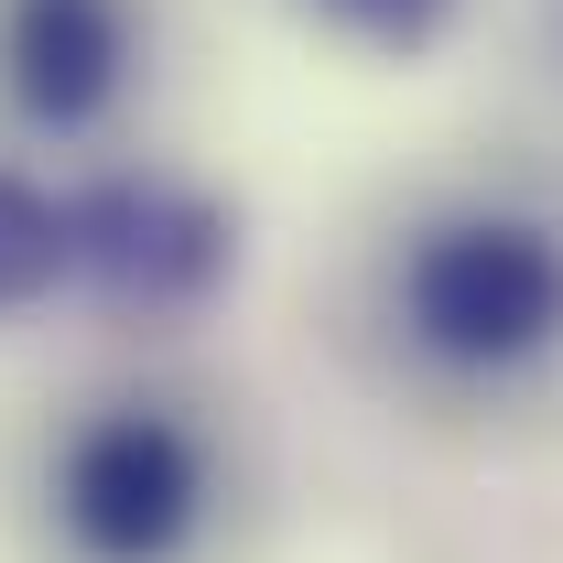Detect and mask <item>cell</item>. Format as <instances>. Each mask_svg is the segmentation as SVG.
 <instances>
[{
	"mask_svg": "<svg viewBox=\"0 0 563 563\" xmlns=\"http://www.w3.org/2000/svg\"><path fill=\"white\" fill-rule=\"evenodd\" d=\"M66 272H87L131 314H185V303H207L228 282V217L196 185L120 174V185L66 207Z\"/></svg>",
	"mask_w": 563,
	"mask_h": 563,
	"instance_id": "cell-3",
	"label": "cell"
},
{
	"mask_svg": "<svg viewBox=\"0 0 563 563\" xmlns=\"http://www.w3.org/2000/svg\"><path fill=\"white\" fill-rule=\"evenodd\" d=\"M0 87L33 131H87L131 87V0H0Z\"/></svg>",
	"mask_w": 563,
	"mask_h": 563,
	"instance_id": "cell-4",
	"label": "cell"
},
{
	"mask_svg": "<svg viewBox=\"0 0 563 563\" xmlns=\"http://www.w3.org/2000/svg\"><path fill=\"white\" fill-rule=\"evenodd\" d=\"M55 509L87 563H174L207 520V444L152 401L76 422L66 466H55Z\"/></svg>",
	"mask_w": 563,
	"mask_h": 563,
	"instance_id": "cell-2",
	"label": "cell"
},
{
	"mask_svg": "<svg viewBox=\"0 0 563 563\" xmlns=\"http://www.w3.org/2000/svg\"><path fill=\"white\" fill-rule=\"evenodd\" d=\"M66 282V207L22 174H0V314L11 303H44Z\"/></svg>",
	"mask_w": 563,
	"mask_h": 563,
	"instance_id": "cell-5",
	"label": "cell"
},
{
	"mask_svg": "<svg viewBox=\"0 0 563 563\" xmlns=\"http://www.w3.org/2000/svg\"><path fill=\"white\" fill-rule=\"evenodd\" d=\"M336 33H357V44H379V55H422L444 22H455V0H314Z\"/></svg>",
	"mask_w": 563,
	"mask_h": 563,
	"instance_id": "cell-6",
	"label": "cell"
},
{
	"mask_svg": "<svg viewBox=\"0 0 563 563\" xmlns=\"http://www.w3.org/2000/svg\"><path fill=\"white\" fill-rule=\"evenodd\" d=\"M401 325L444 368H520L563 336V239L542 217H444L401 261Z\"/></svg>",
	"mask_w": 563,
	"mask_h": 563,
	"instance_id": "cell-1",
	"label": "cell"
}]
</instances>
